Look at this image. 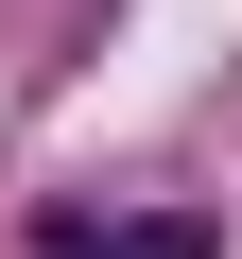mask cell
Wrapping results in <instances>:
<instances>
[{
	"label": "cell",
	"mask_w": 242,
	"mask_h": 259,
	"mask_svg": "<svg viewBox=\"0 0 242 259\" xmlns=\"http://www.w3.org/2000/svg\"><path fill=\"white\" fill-rule=\"evenodd\" d=\"M52 259H208V207H52Z\"/></svg>",
	"instance_id": "obj_1"
}]
</instances>
